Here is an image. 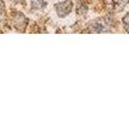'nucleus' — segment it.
Returning <instances> with one entry per match:
<instances>
[{
  "label": "nucleus",
  "mask_w": 129,
  "mask_h": 116,
  "mask_svg": "<svg viewBox=\"0 0 129 116\" xmlns=\"http://www.w3.org/2000/svg\"><path fill=\"white\" fill-rule=\"evenodd\" d=\"M72 4L71 1L69 0H66L64 2H61V3H57L55 5V10H56V13L60 18H63L66 17L67 15H69L72 10Z\"/></svg>",
  "instance_id": "f257e3e1"
},
{
  "label": "nucleus",
  "mask_w": 129,
  "mask_h": 116,
  "mask_svg": "<svg viewBox=\"0 0 129 116\" xmlns=\"http://www.w3.org/2000/svg\"><path fill=\"white\" fill-rule=\"evenodd\" d=\"M31 4L36 9H42L47 5V3L44 0H31Z\"/></svg>",
  "instance_id": "f03ea898"
},
{
  "label": "nucleus",
  "mask_w": 129,
  "mask_h": 116,
  "mask_svg": "<svg viewBox=\"0 0 129 116\" xmlns=\"http://www.w3.org/2000/svg\"><path fill=\"white\" fill-rule=\"evenodd\" d=\"M123 24H124V26H125V28L127 29L129 31V13L123 18Z\"/></svg>",
  "instance_id": "7ed1b4c3"
}]
</instances>
